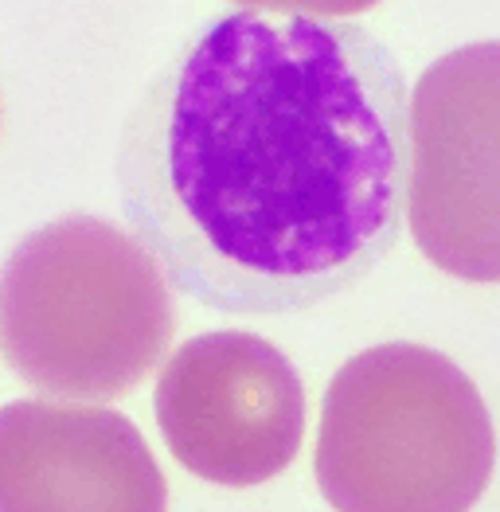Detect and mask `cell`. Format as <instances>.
Instances as JSON below:
<instances>
[{
  "label": "cell",
  "instance_id": "cell-7",
  "mask_svg": "<svg viewBox=\"0 0 500 512\" xmlns=\"http://www.w3.org/2000/svg\"><path fill=\"white\" fill-rule=\"evenodd\" d=\"M235 4L262 8V12H282V8H297V12H305V16H352V12L375 8L379 0H235Z\"/></svg>",
  "mask_w": 500,
  "mask_h": 512
},
{
  "label": "cell",
  "instance_id": "cell-3",
  "mask_svg": "<svg viewBox=\"0 0 500 512\" xmlns=\"http://www.w3.org/2000/svg\"><path fill=\"white\" fill-rule=\"evenodd\" d=\"M493 462L481 391L434 348H368L325 391L317 485L336 512H469Z\"/></svg>",
  "mask_w": 500,
  "mask_h": 512
},
{
  "label": "cell",
  "instance_id": "cell-4",
  "mask_svg": "<svg viewBox=\"0 0 500 512\" xmlns=\"http://www.w3.org/2000/svg\"><path fill=\"white\" fill-rule=\"evenodd\" d=\"M407 223L438 270L500 282V40L442 55L415 83Z\"/></svg>",
  "mask_w": 500,
  "mask_h": 512
},
{
  "label": "cell",
  "instance_id": "cell-1",
  "mask_svg": "<svg viewBox=\"0 0 500 512\" xmlns=\"http://www.w3.org/2000/svg\"><path fill=\"white\" fill-rule=\"evenodd\" d=\"M122 208L188 298L297 313L399 243L411 106L368 28L239 8L153 75L122 129Z\"/></svg>",
  "mask_w": 500,
  "mask_h": 512
},
{
  "label": "cell",
  "instance_id": "cell-5",
  "mask_svg": "<svg viewBox=\"0 0 500 512\" xmlns=\"http://www.w3.org/2000/svg\"><path fill=\"white\" fill-rule=\"evenodd\" d=\"M153 407L172 458L231 489L278 477L305 434L297 368L254 333H204L180 344L157 380Z\"/></svg>",
  "mask_w": 500,
  "mask_h": 512
},
{
  "label": "cell",
  "instance_id": "cell-6",
  "mask_svg": "<svg viewBox=\"0 0 500 512\" xmlns=\"http://www.w3.org/2000/svg\"><path fill=\"white\" fill-rule=\"evenodd\" d=\"M165 509V473L125 415L47 399L0 407V512Z\"/></svg>",
  "mask_w": 500,
  "mask_h": 512
},
{
  "label": "cell",
  "instance_id": "cell-2",
  "mask_svg": "<svg viewBox=\"0 0 500 512\" xmlns=\"http://www.w3.org/2000/svg\"><path fill=\"white\" fill-rule=\"evenodd\" d=\"M172 290L153 251L98 215H63L0 266V352L59 399H118L168 352Z\"/></svg>",
  "mask_w": 500,
  "mask_h": 512
}]
</instances>
